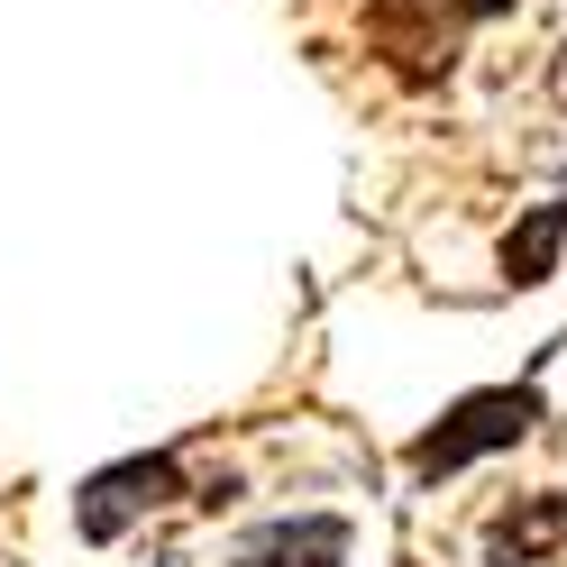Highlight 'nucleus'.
Listing matches in <instances>:
<instances>
[{"instance_id":"5","label":"nucleus","mask_w":567,"mask_h":567,"mask_svg":"<svg viewBox=\"0 0 567 567\" xmlns=\"http://www.w3.org/2000/svg\"><path fill=\"white\" fill-rule=\"evenodd\" d=\"M238 567H348V522H339V513H293V522H266L257 540L238 549Z\"/></svg>"},{"instance_id":"1","label":"nucleus","mask_w":567,"mask_h":567,"mask_svg":"<svg viewBox=\"0 0 567 567\" xmlns=\"http://www.w3.org/2000/svg\"><path fill=\"white\" fill-rule=\"evenodd\" d=\"M530 431H540V384H485V394H457L431 431L403 449V476L440 485V476L476 467V457H494V449H522Z\"/></svg>"},{"instance_id":"3","label":"nucleus","mask_w":567,"mask_h":567,"mask_svg":"<svg viewBox=\"0 0 567 567\" xmlns=\"http://www.w3.org/2000/svg\"><path fill=\"white\" fill-rule=\"evenodd\" d=\"M174 494H184V457H174V449L120 457V467H101V476H83V485H74V530H83L92 549H111L137 513L174 504Z\"/></svg>"},{"instance_id":"7","label":"nucleus","mask_w":567,"mask_h":567,"mask_svg":"<svg viewBox=\"0 0 567 567\" xmlns=\"http://www.w3.org/2000/svg\"><path fill=\"white\" fill-rule=\"evenodd\" d=\"M549 83H558V101H567V47H558V74H549Z\"/></svg>"},{"instance_id":"6","label":"nucleus","mask_w":567,"mask_h":567,"mask_svg":"<svg viewBox=\"0 0 567 567\" xmlns=\"http://www.w3.org/2000/svg\"><path fill=\"white\" fill-rule=\"evenodd\" d=\"M558 247H567V193L540 202V210H522V220L504 229V284H549Z\"/></svg>"},{"instance_id":"2","label":"nucleus","mask_w":567,"mask_h":567,"mask_svg":"<svg viewBox=\"0 0 567 567\" xmlns=\"http://www.w3.org/2000/svg\"><path fill=\"white\" fill-rule=\"evenodd\" d=\"M504 10H522V0H375L367 38L403 83H440L457 64V38L485 28V19H504Z\"/></svg>"},{"instance_id":"4","label":"nucleus","mask_w":567,"mask_h":567,"mask_svg":"<svg viewBox=\"0 0 567 567\" xmlns=\"http://www.w3.org/2000/svg\"><path fill=\"white\" fill-rule=\"evenodd\" d=\"M558 549H567V485L513 494V504L494 513V530H485V558L494 567H549Z\"/></svg>"}]
</instances>
